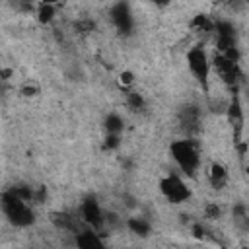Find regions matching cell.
<instances>
[{
  "instance_id": "cell-20",
  "label": "cell",
  "mask_w": 249,
  "mask_h": 249,
  "mask_svg": "<svg viewBox=\"0 0 249 249\" xmlns=\"http://www.w3.org/2000/svg\"><path fill=\"white\" fill-rule=\"evenodd\" d=\"M204 214H206V218L216 220V218H220V206L214 204V202H208V204L204 206Z\"/></svg>"
},
{
  "instance_id": "cell-10",
  "label": "cell",
  "mask_w": 249,
  "mask_h": 249,
  "mask_svg": "<svg viewBox=\"0 0 249 249\" xmlns=\"http://www.w3.org/2000/svg\"><path fill=\"white\" fill-rule=\"evenodd\" d=\"M109 18H111V23L115 25V29L121 35H130L132 33L134 16H132V10H130V4H126V2L113 4L111 10H109Z\"/></svg>"
},
{
  "instance_id": "cell-2",
  "label": "cell",
  "mask_w": 249,
  "mask_h": 249,
  "mask_svg": "<svg viewBox=\"0 0 249 249\" xmlns=\"http://www.w3.org/2000/svg\"><path fill=\"white\" fill-rule=\"evenodd\" d=\"M2 212L8 218V222L16 228H29L35 222V212L29 206V202H25L23 198H19L12 189L4 191L2 195Z\"/></svg>"
},
{
  "instance_id": "cell-4",
  "label": "cell",
  "mask_w": 249,
  "mask_h": 249,
  "mask_svg": "<svg viewBox=\"0 0 249 249\" xmlns=\"http://www.w3.org/2000/svg\"><path fill=\"white\" fill-rule=\"evenodd\" d=\"M187 66L196 80V84L202 88L204 93L210 91V72H212V58L208 56L206 49L202 45H195L187 51Z\"/></svg>"
},
{
  "instance_id": "cell-17",
  "label": "cell",
  "mask_w": 249,
  "mask_h": 249,
  "mask_svg": "<svg viewBox=\"0 0 249 249\" xmlns=\"http://www.w3.org/2000/svg\"><path fill=\"white\" fill-rule=\"evenodd\" d=\"M124 128V123H123V117L119 113H109L105 117V130L107 134H121Z\"/></svg>"
},
{
  "instance_id": "cell-21",
  "label": "cell",
  "mask_w": 249,
  "mask_h": 249,
  "mask_svg": "<svg viewBox=\"0 0 249 249\" xmlns=\"http://www.w3.org/2000/svg\"><path fill=\"white\" fill-rule=\"evenodd\" d=\"M19 91H21V95H25V97H33V95L39 93V88H37L35 84H29V82H27L25 86H21Z\"/></svg>"
},
{
  "instance_id": "cell-22",
  "label": "cell",
  "mask_w": 249,
  "mask_h": 249,
  "mask_svg": "<svg viewBox=\"0 0 249 249\" xmlns=\"http://www.w3.org/2000/svg\"><path fill=\"white\" fill-rule=\"evenodd\" d=\"M134 80H132V74L130 72H123L121 74V84L124 86V89H130V84H132Z\"/></svg>"
},
{
  "instance_id": "cell-16",
  "label": "cell",
  "mask_w": 249,
  "mask_h": 249,
  "mask_svg": "<svg viewBox=\"0 0 249 249\" xmlns=\"http://www.w3.org/2000/svg\"><path fill=\"white\" fill-rule=\"evenodd\" d=\"M124 99H126V105H128L130 111L140 113V111L146 109V101H144V97H142L138 91H134V89H124Z\"/></svg>"
},
{
  "instance_id": "cell-19",
  "label": "cell",
  "mask_w": 249,
  "mask_h": 249,
  "mask_svg": "<svg viewBox=\"0 0 249 249\" xmlns=\"http://www.w3.org/2000/svg\"><path fill=\"white\" fill-rule=\"evenodd\" d=\"M119 144H121V134H107L105 142H103V148L105 150H115V148H119Z\"/></svg>"
},
{
  "instance_id": "cell-5",
  "label": "cell",
  "mask_w": 249,
  "mask_h": 249,
  "mask_svg": "<svg viewBox=\"0 0 249 249\" xmlns=\"http://www.w3.org/2000/svg\"><path fill=\"white\" fill-rule=\"evenodd\" d=\"M212 70L216 72L218 80L230 89V93H239V88L243 82V70L239 66V60H231L216 53L212 56Z\"/></svg>"
},
{
  "instance_id": "cell-1",
  "label": "cell",
  "mask_w": 249,
  "mask_h": 249,
  "mask_svg": "<svg viewBox=\"0 0 249 249\" xmlns=\"http://www.w3.org/2000/svg\"><path fill=\"white\" fill-rule=\"evenodd\" d=\"M171 160L179 167V171L187 177H196L202 158H200V146L195 138H179L173 140L169 146Z\"/></svg>"
},
{
  "instance_id": "cell-13",
  "label": "cell",
  "mask_w": 249,
  "mask_h": 249,
  "mask_svg": "<svg viewBox=\"0 0 249 249\" xmlns=\"http://www.w3.org/2000/svg\"><path fill=\"white\" fill-rule=\"evenodd\" d=\"M51 220H53V224L58 228V230H62V231H70V233H78L80 230H78V218H74L70 212H53L51 214Z\"/></svg>"
},
{
  "instance_id": "cell-23",
  "label": "cell",
  "mask_w": 249,
  "mask_h": 249,
  "mask_svg": "<svg viewBox=\"0 0 249 249\" xmlns=\"http://www.w3.org/2000/svg\"><path fill=\"white\" fill-rule=\"evenodd\" d=\"M76 27H78V29H82V33H88V31H91L95 25H93L91 21H78V23H76Z\"/></svg>"
},
{
  "instance_id": "cell-7",
  "label": "cell",
  "mask_w": 249,
  "mask_h": 249,
  "mask_svg": "<svg viewBox=\"0 0 249 249\" xmlns=\"http://www.w3.org/2000/svg\"><path fill=\"white\" fill-rule=\"evenodd\" d=\"M160 193L171 204H183L191 198V189L187 187L183 177L175 171H169L160 179Z\"/></svg>"
},
{
  "instance_id": "cell-3",
  "label": "cell",
  "mask_w": 249,
  "mask_h": 249,
  "mask_svg": "<svg viewBox=\"0 0 249 249\" xmlns=\"http://www.w3.org/2000/svg\"><path fill=\"white\" fill-rule=\"evenodd\" d=\"M214 43L216 53L224 54L231 60H239V43H237V29L228 19H216L214 21Z\"/></svg>"
},
{
  "instance_id": "cell-15",
  "label": "cell",
  "mask_w": 249,
  "mask_h": 249,
  "mask_svg": "<svg viewBox=\"0 0 249 249\" xmlns=\"http://www.w3.org/2000/svg\"><path fill=\"white\" fill-rule=\"evenodd\" d=\"M214 21L216 19L208 18L206 14H196L193 18V21H191V27L195 31H198V33H212L214 31Z\"/></svg>"
},
{
  "instance_id": "cell-25",
  "label": "cell",
  "mask_w": 249,
  "mask_h": 249,
  "mask_svg": "<svg viewBox=\"0 0 249 249\" xmlns=\"http://www.w3.org/2000/svg\"><path fill=\"white\" fill-rule=\"evenodd\" d=\"M243 249H249V247H243Z\"/></svg>"
},
{
  "instance_id": "cell-9",
  "label": "cell",
  "mask_w": 249,
  "mask_h": 249,
  "mask_svg": "<svg viewBox=\"0 0 249 249\" xmlns=\"http://www.w3.org/2000/svg\"><path fill=\"white\" fill-rule=\"evenodd\" d=\"M200 121H202V111L196 103H187L177 111V123L185 138H193L200 130Z\"/></svg>"
},
{
  "instance_id": "cell-8",
  "label": "cell",
  "mask_w": 249,
  "mask_h": 249,
  "mask_svg": "<svg viewBox=\"0 0 249 249\" xmlns=\"http://www.w3.org/2000/svg\"><path fill=\"white\" fill-rule=\"evenodd\" d=\"M80 216H82V222L86 224V228H91L95 231H101L105 228V224H107V220H105L107 216H105L99 200L93 195L86 196L80 202Z\"/></svg>"
},
{
  "instance_id": "cell-11",
  "label": "cell",
  "mask_w": 249,
  "mask_h": 249,
  "mask_svg": "<svg viewBox=\"0 0 249 249\" xmlns=\"http://www.w3.org/2000/svg\"><path fill=\"white\" fill-rule=\"evenodd\" d=\"M76 247L78 249H107L101 237V231H95L91 228H84L76 233Z\"/></svg>"
},
{
  "instance_id": "cell-6",
  "label": "cell",
  "mask_w": 249,
  "mask_h": 249,
  "mask_svg": "<svg viewBox=\"0 0 249 249\" xmlns=\"http://www.w3.org/2000/svg\"><path fill=\"white\" fill-rule=\"evenodd\" d=\"M226 119H228V124L231 126L233 144H235V148H237V152H239V158H243V154H245V144H243L245 113H243V105H241L239 93H231V97L228 99V105H226Z\"/></svg>"
},
{
  "instance_id": "cell-18",
  "label": "cell",
  "mask_w": 249,
  "mask_h": 249,
  "mask_svg": "<svg viewBox=\"0 0 249 249\" xmlns=\"http://www.w3.org/2000/svg\"><path fill=\"white\" fill-rule=\"evenodd\" d=\"M37 19L41 23H51L54 19V4H47V2L39 4L37 6Z\"/></svg>"
},
{
  "instance_id": "cell-12",
  "label": "cell",
  "mask_w": 249,
  "mask_h": 249,
  "mask_svg": "<svg viewBox=\"0 0 249 249\" xmlns=\"http://www.w3.org/2000/svg\"><path fill=\"white\" fill-rule=\"evenodd\" d=\"M208 181H210V185L214 189H218V191L224 189L228 185V181H230V173H228L226 165L220 163V161H212L210 169H208Z\"/></svg>"
},
{
  "instance_id": "cell-24",
  "label": "cell",
  "mask_w": 249,
  "mask_h": 249,
  "mask_svg": "<svg viewBox=\"0 0 249 249\" xmlns=\"http://www.w3.org/2000/svg\"><path fill=\"white\" fill-rule=\"evenodd\" d=\"M245 173H247V177H249V165H247V167H245Z\"/></svg>"
},
{
  "instance_id": "cell-14",
  "label": "cell",
  "mask_w": 249,
  "mask_h": 249,
  "mask_svg": "<svg viewBox=\"0 0 249 249\" xmlns=\"http://www.w3.org/2000/svg\"><path fill=\"white\" fill-rule=\"evenodd\" d=\"M126 228H128L132 233L140 235V237H148L150 231H152V224H150L146 218H140V216L128 218V220H126Z\"/></svg>"
}]
</instances>
